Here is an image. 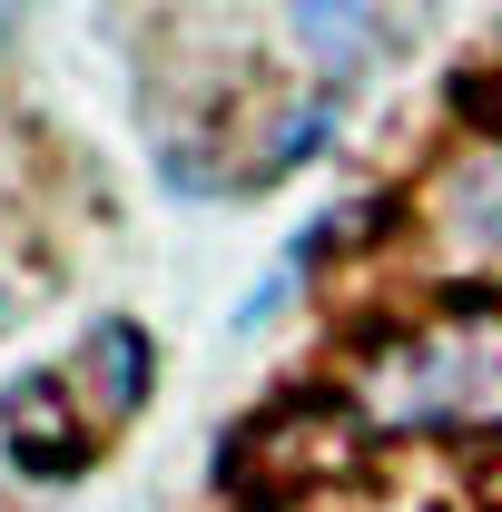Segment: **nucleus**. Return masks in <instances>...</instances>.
<instances>
[{"mask_svg":"<svg viewBox=\"0 0 502 512\" xmlns=\"http://www.w3.org/2000/svg\"><path fill=\"white\" fill-rule=\"evenodd\" d=\"M335 148V99H286V109H266V138H256L247 178H286V168H306Z\"/></svg>","mask_w":502,"mask_h":512,"instance_id":"39448f33","label":"nucleus"},{"mask_svg":"<svg viewBox=\"0 0 502 512\" xmlns=\"http://www.w3.org/2000/svg\"><path fill=\"white\" fill-rule=\"evenodd\" d=\"M79 384H89V404L128 424L138 404H148V384H158V345H148V325L138 316H99L79 335Z\"/></svg>","mask_w":502,"mask_h":512,"instance_id":"7ed1b4c3","label":"nucleus"},{"mask_svg":"<svg viewBox=\"0 0 502 512\" xmlns=\"http://www.w3.org/2000/svg\"><path fill=\"white\" fill-rule=\"evenodd\" d=\"M286 30H296V50L325 89H345V79H365L384 50V10L375 0H286Z\"/></svg>","mask_w":502,"mask_h":512,"instance_id":"f03ea898","label":"nucleus"},{"mask_svg":"<svg viewBox=\"0 0 502 512\" xmlns=\"http://www.w3.org/2000/svg\"><path fill=\"white\" fill-rule=\"evenodd\" d=\"M0 316H10V296H0Z\"/></svg>","mask_w":502,"mask_h":512,"instance_id":"0eeeda50","label":"nucleus"},{"mask_svg":"<svg viewBox=\"0 0 502 512\" xmlns=\"http://www.w3.org/2000/svg\"><path fill=\"white\" fill-rule=\"evenodd\" d=\"M296 276H306V256L286 247L276 266H266V276H256V296L237 306V335H256V325H276V316H286V296H296Z\"/></svg>","mask_w":502,"mask_h":512,"instance_id":"423d86ee","label":"nucleus"},{"mask_svg":"<svg viewBox=\"0 0 502 512\" xmlns=\"http://www.w3.org/2000/svg\"><path fill=\"white\" fill-rule=\"evenodd\" d=\"M434 207H443V237L473 256L502 247V138H473L453 168L434 178Z\"/></svg>","mask_w":502,"mask_h":512,"instance_id":"20e7f679","label":"nucleus"},{"mask_svg":"<svg viewBox=\"0 0 502 512\" xmlns=\"http://www.w3.org/2000/svg\"><path fill=\"white\" fill-rule=\"evenodd\" d=\"M0 434H10V453H20V473H50V483L89 463L69 375H10V384H0Z\"/></svg>","mask_w":502,"mask_h":512,"instance_id":"f257e3e1","label":"nucleus"}]
</instances>
